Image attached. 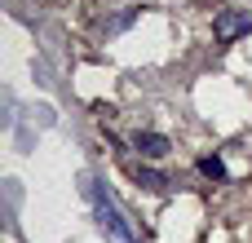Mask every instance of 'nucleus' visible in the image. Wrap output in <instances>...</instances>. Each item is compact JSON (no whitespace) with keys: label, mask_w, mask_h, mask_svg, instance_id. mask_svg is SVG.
<instances>
[{"label":"nucleus","mask_w":252,"mask_h":243,"mask_svg":"<svg viewBox=\"0 0 252 243\" xmlns=\"http://www.w3.org/2000/svg\"><path fill=\"white\" fill-rule=\"evenodd\" d=\"M84 199L93 204V217H97V230L106 235L111 243H137L133 239V226L124 221V213H120V204L102 190V182H93V177H84Z\"/></svg>","instance_id":"obj_1"},{"label":"nucleus","mask_w":252,"mask_h":243,"mask_svg":"<svg viewBox=\"0 0 252 243\" xmlns=\"http://www.w3.org/2000/svg\"><path fill=\"white\" fill-rule=\"evenodd\" d=\"M213 31H217V40H221V44H230V40H239V35H248V31H252V13L226 9V13H217Z\"/></svg>","instance_id":"obj_2"},{"label":"nucleus","mask_w":252,"mask_h":243,"mask_svg":"<svg viewBox=\"0 0 252 243\" xmlns=\"http://www.w3.org/2000/svg\"><path fill=\"white\" fill-rule=\"evenodd\" d=\"M133 151H137V155H146V159H164L173 146H168V137H164V133H133Z\"/></svg>","instance_id":"obj_3"},{"label":"nucleus","mask_w":252,"mask_h":243,"mask_svg":"<svg viewBox=\"0 0 252 243\" xmlns=\"http://www.w3.org/2000/svg\"><path fill=\"white\" fill-rule=\"evenodd\" d=\"M137 186H146V190H168L173 182H168L159 168H137Z\"/></svg>","instance_id":"obj_4"},{"label":"nucleus","mask_w":252,"mask_h":243,"mask_svg":"<svg viewBox=\"0 0 252 243\" xmlns=\"http://www.w3.org/2000/svg\"><path fill=\"white\" fill-rule=\"evenodd\" d=\"M199 173H204L208 182H221V177H226V164H221L217 155H204V159H199Z\"/></svg>","instance_id":"obj_5"},{"label":"nucleus","mask_w":252,"mask_h":243,"mask_svg":"<svg viewBox=\"0 0 252 243\" xmlns=\"http://www.w3.org/2000/svg\"><path fill=\"white\" fill-rule=\"evenodd\" d=\"M133 18H137V9H124V13H115V18L106 22V35H115V31H124V27L133 22Z\"/></svg>","instance_id":"obj_6"}]
</instances>
